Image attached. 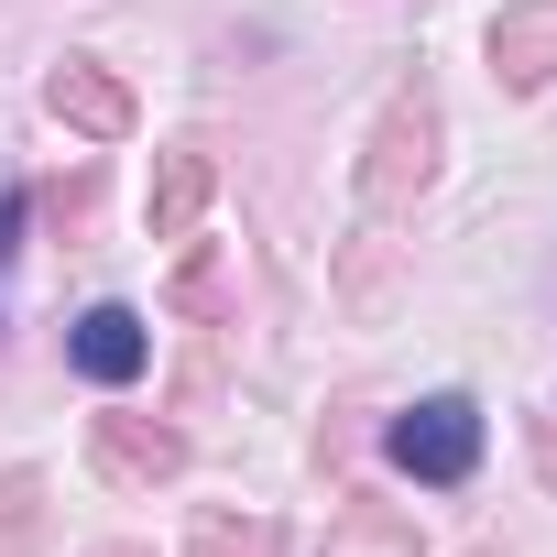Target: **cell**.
Returning <instances> with one entry per match:
<instances>
[{"mask_svg":"<svg viewBox=\"0 0 557 557\" xmlns=\"http://www.w3.org/2000/svg\"><path fill=\"white\" fill-rule=\"evenodd\" d=\"M383 448H394L405 481H470L481 470V405L470 394H426V405H405L383 426Z\"/></svg>","mask_w":557,"mask_h":557,"instance_id":"1","label":"cell"},{"mask_svg":"<svg viewBox=\"0 0 557 557\" xmlns=\"http://www.w3.org/2000/svg\"><path fill=\"white\" fill-rule=\"evenodd\" d=\"M426 175H437V99H426V88H405V99L383 110V132H372L361 197H372V208H405Z\"/></svg>","mask_w":557,"mask_h":557,"instance_id":"2","label":"cell"},{"mask_svg":"<svg viewBox=\"0 0 557 557\" xmlns=\"http://www.w3.org/2000/svg\"><path fill=\"white\" fill-rule=\"evenodd\" d=\"M66 361H77L99 394L143 383V361H153V329H143V307H88V318L66 329Z\"/></svg>","mask_w":557,"mask_h":557,"instance_id":"3","label":"cell"},{"mask_svg":"<svg viewBox=\"0 0 557 557\" xmlns=\"http://www.w3.org/2000/svg\"><path fill=\"white\" fill-rule=\"evenodd\" d=\"M45 99H55V121H66V132H88V143H132V88H121L110 66L66 55V66L45 77Z\"/></svg>","mask_w":557,"mask_h":557,"instance_id":"4","label":"cell"},{"mask_svg":"<svg viewBox=\"0 0 557 557\" xmlns=\"http://www.w3.org/2000/svg\"><path fill=\"white\" fill-rule=\"evenodd\" d=\"M88 459H99L110 481H175V470H186V437H175V426H143V416H99V426H88Z\"/></svg>","mask_w":557,"mask_h":557,"instance_id":"5","label":"cell"},{"mask_svg":"<svg viewBox=\"0 0 557 557\" xmlns=\"http://www.w3.org/2000/svg\"><path fill=\"white\" fill-rule=\"evenodd\" d=\"M208 186H219L208 143H164V164H153V197H143L153 240H186V230H197V208H208Z\"/></svg>","mask_w":557,"mask_h":557,"instance_id":"6","label":"cell"},{"mask_svg":"<svg viewBox=\"0 0 557 557\" xmlns=\"http://www.w3.org/2000/svg\"><path fill=\"white\" fill-rule=\"evenodd\" d=\"M492 77L503 88H546L557 77V0H524V12L492 23Z\"/></svg>","mask_w":557,"mask_h":557,"instance_id":"7","label":"cell"},{"mask_svg":"<svg viewBox=\"0 0 557 557\" xmlns=\"http://www.w3.org/2000/svg\"><path fill=\"white\" fill-rule=\"evenodd\" d=\"M197 557H285V546H273V524H262V513H251V524L208 513V524H197Z\"/></svg>","mask_w":557,"mask_h":557,"instance_id":"8","label":"cell"},{"mask_svg":"<svg viewBox=\"0 0 557 557\" xmlns=\"http://www.w3.org/2000/svg\"><path fill=\"white\" fill-rule=\"evenodd\" d=\"M34 492H45L34 470H0V546H23V535H34Z\"/></svg>","mask_w":557,"mask_h":557,"instance_id":"9","label":"cell"},{"mask_svg":"<svg viewBox=\"0 0 557 557\" xmlns=\"http://www.w3.org/2000/svg\"><path fill=\"white\" fill-rule=\"evenodd\" d=\"M23 251V186H0V262Z\"/></svg>","mask_w":557,"mask_h":557,"instance_id":"10","label":"cell"},{"mask_svg":"<svg viewBox=\"0 0 557 557\" xmlns=\"http://www.w3.org/2000/svg\"><path fill=\"white\" fill-rule=\"evenodd\" d=\"M535 448H546V481H557V416H535Z\"/></svg>","mask_w":557,"mask_h":557,"instance_id":"11","label":"cell"}]
</instances>
